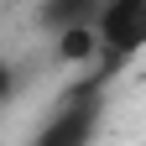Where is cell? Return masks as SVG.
<instances>
[{"label":"cell","mask_w":146,"mask_h":146,"mask_svg":"<svg viewBox=\"0 0 146 146\" xmlns=\"http://www.w3.org/2000/svg\"><path fill=\"white\" fill-rule=\"evenodd\" d=\"M104 99H110V84L84 68V78L63 89V99L47 110V120L36 125L26 146H94L104 131Z\"/></svg>","instance_id":"1"},{"label":"cell","mask_w":146,"mask_h":146,"mask_svg":"<svg viewBox=\"0 0 146 146\" xmlns=\"http://www.w3.org/2000/svg\"><path fill=\"white\" fill-rule=\"evenodd\" d=\"M16 89H21V73H16L11 58H0V104H11V99H16Z\"/></svg>","instance_id":"5"},{"label":"cell","mask_w":146,"mask_h":146,"mask_svg":"<svg viewBox=\"0 0 146 146\" xmlns=\"http://www.w3.org/2000/svg\"><path fill=\"white\" fill-rule=\"evenodd\" d=\"M104 0H42L36 5V21H42V31H68V26H94Z\"/></svg>","instance_id":"3"},{"label":"cell","mask_w":146,"mask_h":146,"mask_svg":"<svg viewBox=\"0 0 146 146\" xmlns=\"http://www.w3.org/2000/svg\"><path fill=\"white\" fill-rule=\"evenodd\" d=\"M58 63L63 68H89L99 58V31L94 26H68V31H58Z\"/></svg>","instance_id":"4"},{"label":"cell","mask_w":146,"mask_h":146,"mask_svg":"<svg viewBox=\"0 0 146 146\" xmlns=\"http://www.w3.org/2000/svg\"><path fill=\"white\" fill-rule=\"evenodd\" d=\"M94 31H99V58L89 63V73L115 84L146 52V0H104L94 16Z\"/></svg>","instance_id":"2"}]
</instances>
